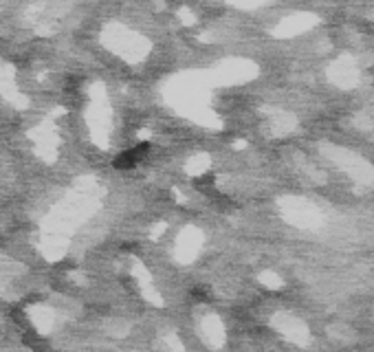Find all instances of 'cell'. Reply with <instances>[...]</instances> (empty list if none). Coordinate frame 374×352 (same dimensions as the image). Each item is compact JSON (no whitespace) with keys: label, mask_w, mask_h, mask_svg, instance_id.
I'll list each match as a JSON object with an SVG mask.
<instances>
[{"label":"cell","mask_w":374,"mask_h":352,"mask_svg":"<svg viewBox=\"0 0 374 352\" xmlns=\"http://www.w3.org/2000/svg\"><path fill=\"white\" fill-rule=\"evenodd\" d=\"M147 150H150V143H139L137 147H133V150L121 152V154L115 159V168H117V170H130V168H135V165L147 154Z\"/></svg>","instance_id":"1"}]
</instances>
